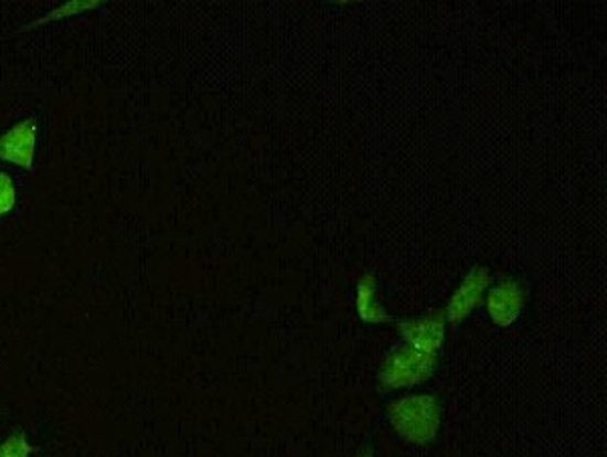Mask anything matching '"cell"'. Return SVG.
Wrapping results in <instances>:
<instances>
[{
    "mask_svg": "<svg viewBox=\"0 0 607 457\" xmlns=\"http://www.w3.org/2000/svg\"><path fill=\"white\" fill-rule=\"evenodd\" d=\"M395 432L412 444H429L439 432V405L432 395L400 398L388 407Z\"/></svg>",
    "mask_w": 607,
    "mask_h": 457,
    "instance_id": "1",
    "label": "cell"
},
{
    "mask_svg": "<svg viewBox=\"0 0 607 457\" xmlns=\"http://www.w3.org/2000/svg\"><path fill=\"white\" fill-rule=\"evenodd\" d=\"M436 371V354H425L413 347H397L391 350L387 361L381 366V385L385 389L422 385Z\"/></svg>",
    "mask_w": 607,
    "mask_h": 457,
    "instance_id": "2",
    "label": "cell"
},
{
    "mask_svg": "<svg viewBox=\"0 0 607 457\" xmlns=\"http://www.w3.org/2000/svg\"><path fill=\"white\" fill-rule=\"evenodd\" d=\"M36 121L33 118L19 121L11 130L0 136V158L17 167L33 172L35 158Z\"/></svg>",
    "mask_w": 607,
    "mask_h": 457,
    "instance_id": "3",
    "label": "cell"
},
{
    "mask_svg": "<svg viewBox=\"0 0 607 457\" xmlns=\"http://www.w3.org/2000/svg\"><path fill=\"white\" fill-rule=\"evenodd\" d=\"M488 284H490L488 269L482 265L473 267L472 272L464 277L460 288L456 289V294L449 300L446 308L449 322H461L468 313L472 312L473 308L482 301V294L488 288Z\"/></svg>",
    "mask_w": 607,
    "mask_h": 457,
    "instance_id": "4",
    "label": "cell"
},
{
    "mask_svg": "<svg viewBox=\"0 0 607 457\" xmlns=\"http://www.w3.org/2000/svg\"><path fill=\"white\" fill-rule=\"evenodd\" d=\"M522 308H524V291L517 281L507 279V281H500L498 286L490 289V294H488V313H490L494 325L507 328L519 318Z\"/></svg>",
    "mask_w": 607,
    "mask_h": 457,
    "instance_id": "5",
    "label": "cell"
},
{
    "mask_svg": "<svg viewBox=\"0 0 607 457\" xmlns=\"http://www.w3.org/2000/svg\"><path fill=\"white\" fill-rule=\"evenodd\" d=\"M400 332L413 349L422 350L425 354H436L444 342V316L432 313L419 320L401 322Z\"/></svg>",
    "mask_w": 607,
    "mask_h": 457,
    "instance_id": "6",
    "label": "cell"
},
{
    "mask_svg": "<svg viewBox=\"0 0 607 457\" xmlns=\"http://www.w3.org/2000/svg\"><path fill=\"white\" fill-rule=\"evenodd\" d=\"M356 310L364 322H387L388 313L379 301L376 281L373 276H364L356 288Z\"/></svg>",
    "mask_w": 607,
    "mask_h": 457,
    "instance_id": "7",
    "label": "cell"
},
{
    "mask_svg": "<svg viewBox=\"0 0 607 457\" xmlns=\"http://www.w3.org/2000/svg\"><path fill=\"white\" fill-rule=\"evenodd\" d=\"M99 2L97 0H87V2H82V0H73V2H67V4H61L55 11L49 12L43 19L39 21H33V23L26 24L23 26V31H29V29H35V26H41V24L51 23V21H60V19H65V17H72V14H77V12L92 11V9H97Z\"/></svg>",
    "mask_w": 607,
    "mask_h": 457,
    "instance_id": "8",
    "label": "cell"
},
{
    "mask_svg": "<svg viewBox=\"0 0 607 457\" xmlns=\"http://www.w3.org/2000/svg\"><path fill=\"white\" fill-rule=\"evenodd\" d=\"M31 454H33V447L29 446V442H26L23 434L11 435L0 446V457H29Z\"/></svg>",
    "mask_w": 607,
    "mask_h": 457,
    "instance_id": "9",
    "label": "cell"
},
{
    "mask_svg": "<svg viewBox=\"0 0 607 457\" xmlns=\"http://www.w3.org/2000/svg\"><path fill=\"white\" fill-rule=\"evenodd\" d=\"M14 203H17V191L12 179L7 172H0V217L11 213Z\"/></svg>",
    "mask_w": 607,
    "mask_h": 457,
    "instance_id": "10",
    "label": "cell"
},
{
    "mask_svg": "<svg viewBox=\"0 0 607 457\" xmlns=\"http://www.w3.org/2000/svg\"><path fill=\"white\" fill-rule=\"evenodd\" d=\"M356 457H375V456H373V449L366 446V447H363V449H361L359 454H356Z\"/></svg>",
    "mask_w": 607,
    "mask_h": 457,
    "instance_id": "11",
    "label": "cell"
}]
</instances>
